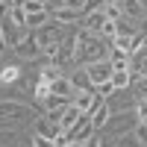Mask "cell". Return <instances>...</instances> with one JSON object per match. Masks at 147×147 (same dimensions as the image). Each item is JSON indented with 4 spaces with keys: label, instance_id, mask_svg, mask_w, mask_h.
<instances>
[{
    "label": "cell",
    "instance_id": "31",
    "mask_svg": "<svg viewBox=\"0 0 147 147\" xmlns=\"http://www.w3.org/2000/svg\"><path fill=\"white\" fill-rule=\"evenodd\" d=\"M82 3H85V0H65L68 9H80V12H82Z\"/></svg>",
    "mask_w": 147,
    "mask_h": 147
},
{
    "label": "cell",
    "instance_id": "23",
    "mask_svg": "<svg viewBox=\"0 0 147 147\" xmlns=\"http://www.w3.org/2000/svg\"><path fill=\"white\" fill-rule=\"evenodd\" d=\"M24 12H27V15H32V12H47L44 0H27V3H24Z\"/></svg>",
    "mask_w": 147,
    "mask_h": 147
},
{
    "label": "cell",
    "instance_id": "14",
    "mask_svg": "<svg viewBox=\"0 0 147 147\" xmlns=\"http://www.w3.org/2000/svg\"><path fill=\"white\" fill-rule=\"evenodd\" d=\"M112 82H115V88H118V91H124L127 85L132 82V74H129V68H115V71H112Z\"/></svg>",
    "mask_w": 147,
    "mask_h": 147
},
{
    "label": "cell",
    "instance_id": "19",
    "mask_svg": "<svg viewBox=\"0 0 147 147\" xmlns=\"http://www.w3.org/2000/svg\"><path fill=\"white\" fill-rule=\"evenodd\" d=\"M103 15L109 21H121V18H124V9H121V3H106L103 6Z\"/></svg>",
    "mask_w": 147,
    "mask_h": 147
},
{
    "label": "cell",
    "instance_id": "15",
    "mask_svg": "<svg viewBox=\"0 0 147 147\" xmlns=\"http://www.w3.org/2000/svg\"><path fill=\"white\" fill-rule=\"evenodd\" d=\"M44 24H50V12H32V15H27V30H41Z\"/></svg>",
    "mask_w": 147,
    "mask_h": 147
},
{
    "label": "cell",
    "instance_id": "12",
    "mask_svg": "<svg viewBox=\"0 0 147 147\" xmlns=\"http://www.w3.org/2000/svg\"><path fill=\"white\" fill-rule=\"evenodd\" d=\"M94 132H97V129H94V124H91V118L85 115V118L80 121V124H77V127H74V129L68 132V136H71V141H88V138L94 136Z\"/></svg>",
    "mask_w": 147,
    "mask_h": 147
},
{
    "label": "cell",
    "instance_id": "18",
    "mask_svg": "<svg viewBox=\"0 0 147 147\" xmlns=\"http://www.w3.org/2000/svg\"><path fill=\"white\" fill-rule=\"evenodd\" d=\"M41 103L47 106V112H50V109H65V106H68L71 100H65V97H56V94H47Z\"/></svg>",
    "mask_w": 147,
    "mask_h": 147
},
{
    "label": "cell",
    "instance_id": "21",
    "mask_svg": "<svg viewBox=\"0 0 147 147\" xmlns=\"http://www.w3.org/2000/svg\"><path fill=\"white\" fill-rule=\"evenodd\" d=\"M71 82H74V88H77V91H80V88H94V85L88 82V77H85V71H80L77 77H71Z\"/></svg>",
    "mask_w": 147,
    "mask_h": 147
},
{
    "label": "cell",
    "instance_id": "11",
    "mask_svg": "<svg viewBox=\"0 0 147 147\" xmlns=\"http://www.w3.org/2000/svg\"><path fill=\"white\" fill-rule=\"evenodd\" d=\"M74 82H71V77H56L53 82H50V94H56V97H65V100H74Z\"/></svg>",
    "mask_w": 147,
    "mask_h": 147
},
{
    "label": "cell",
    "instance_id": "32",
    "mask_svg": "<svg viewBox=\"0 0 147 147\" xmlns=\"http://www.w3.org/2000/svg\"><path fill=\"white\" fill-rule=\"evenodd\" d=\"M15 112H21L18 106H0V115H15Z\"/></svg>",
    "mask_w": 147,
    "mask_h": 147
},
{
    "label": "cell",
    "instance_id": "5",
    "mask_svg": "<svg viewBox=\"0 0 147 147\" xmlns=\"http://www.w3.org/2000/svg\"><path fill=\"white\" fill-rule=\"evenodd\" d=\"M97 103H103V100H97V97H94V88H80V91H74V106H77L80 112L91 115V109H94Z\"/></svg>",
    "mask_w": 147,
    "mask_h": 147
},
{
    "label": "cell",
    "instance_id": "29",
    "mask_svg": "<svg viewBox=\"0 0 147 147\" xmlns=\"http://www.w3.org/2000/svg\"><path fill=\"white\" fill-rule=\"evenodd\" d=\"M65 6V0H44V9L47 12H56V9H62Z\"/></svg>",
    "mask_w": 147,
    "mask_h": 147
},
{
    "label": "cell",
    "instance_id": "25",
    "mask_svg": "<svg viewBox=\"0 0 147 147\" xmlns=\"http://www.w3.org/2000/svg\"><path fill=\"white\" fill-rule=\"evenodd\" d=\"M115 147H144V144H141L136 136H124V138H118V144H115Z\"/></svg>",
    "mask_w": 147,
    "mask_h": 147
},
{
    "label": "cell",
    "instance_id": "27",
    "mask_svg": "<svg viewBox=\"0 0 147 147\" xmlns=\"http://www.w3.org/2000/svg\"><path fill=\"white\" fill-rule=\"evenodd\" d=\"M47 94H50V82H44V80H38V85H35V97H38V100H44Z\"/></svg>",
    "mask_w": 147,
    "mask_h": 147
},
{
    "label": "cell",
    "instance_id": "7",
    "mask_svg": "<svg viewBox=\"0 0 147 147\" xmlns=\"http://www.w3.org/2000/svg\"><path fill=\"white\" fill-rule=\"evenodd\" d=\"M35 132H38V136H44V138H53V141H56V138L62 136L65 129L59 127L56 121H50V118L44 115V118H38V121H35Z\"/></svg>",
    "mask_w": 147,
    "mask_h": 147
},
{
    "label": "cell",
    "instance_id": "3",
    "mask_svg": "<svg viewBox=\"0 0 147 147\" xmlns=\"http://www.w3.org/2000/svg\"><path fill=\"white\" fill-rule=\"evenodd\" d=\"M82 71H85V77H88V82H91V85H100V82H106V80H112L115 65H112V59L106 56V59H97V62L85 65Z\"/></svg>",
    "mask_w": 147,
    "mask_h": 147
},
{
    "label": "cell",
    "instance_id": "17",
    "mask_svg": "<svg viewBox=\"0 0 147 147\" xmlns=\"http://www.w3.org/2000/svg\"><path fill=\"white\" fill-rule=\"evenodd\" d=\"M118 88H115V82L112 80H106V82H100V85H94V97L97 100H106V97H112Z\"/></svg>",
    "mask_w": 147,
    "mask_h": 147
},
{
    "label": "cell",
    "instance_id": "34",
    "mask_svg": "<svg viewBox=\"0 0 147 147\" xmlns=\"http://www.w3.org/2000/svg\"><path fill=\"white\" fill-rule=\"evenodd\" d=\"M65 147H82V141H68Z\"/></svg>",
    "mask_w": 147,
    "mask_h": 147
},
{
    "label": "cell",
    "instance_id": "24",
    "mask_svg": "<svg viewBox=\"0 0 147 147\" xmlns=\"http://www.w3.org/2000/svg\"><path fill=\"white\" fill-rule=\"evenodd\" d=\"M132 136H136V138H138V141L147 147V124H141V121H138V124L132 127Z\"/></svg>",
    "mask_w": 147,
    "mask_h": 147
},
{
    "label": "cell",
    "instance_id": "1",
    "mask_svg": "<svg viewBox=\"0 0 147 147\" xmlns=\"http://www.w3.org/2000/svg\"><path fill=\"white\" fill-rule=\"evenodd\" d=\"M106 56H109V47H103V35H91L85 30L77 32V53H74V62L91 65V62L106 59Z\"/></svg>",
    "mask_w": 147,
    "mask_h": 147
},
{
    "label": "cell",
    "instance_id": "36",
    "mask_svg": "<svg viewBox=\"0 0 147 147\" xmlns=\"http://www.w3.org/2000/svg\"><path fill=\"white\" fill-rule=\"evenodd\" d=\"M106 3H121V0H106Z\"/></svg>",
    "mask_w": 147,
    "mask_h": 147
},
{
    "label": "cell",
    "instance_id": "10",
    "mask_svg": "<svg viewBox=\"0 0 147 147\" xmlns=\"http://www.w3.org/2000/svg\"><path fill=\"white\" fill-rule=\"evenodd\" d=\"M50 18H53L56 24H62V27H68V24H82V12H80V9H68V6H62V9L50 12Z\"/></svg>",
    "mask_w": 147,
    "mask_h": 147
},
{
    "label": "cell",
    "instance_id": "8",
    "mask_svg": "<svg viewBox=\"0 0 147 147\" xmlns=\"http://www.w3.org/2000/svg\"><path fill=\"white\" fill-rule=\"evenodd\" d=\"M88 118H91V124H94V129L100 132V129H103V127L109 124V121H112V109H109V103L103 100V103H97V106L91 109V115H88Z\"/></svg>",
    "mask_w": 147,
    "mask_h": 147
},
{
    "label": "cell",
    "instance_id": "13",
    "mask_svg": "<svg viewBox=\"0 0 147 147\" xmlns=\"http://www.w3.org/2000/svg\"><path fill=\"white\" fill-rule=\"evenodd\" d=\"M121 9H124V15H127V18H132V21L141 18L144 12H147L141 0H121Z\"/></svg>",
    "mask_w": 147,
    "mask_h": 147
},
{
    "label": "cell",
    "instance_id": "20",
    "mask_svg": "<svg viewBox=\"0 0 147 147\" xmlns=\"http://www.w3.org/2000/svg\"><path fill=\"white\" fill-rule=\"evenodd\" d=\"M9 18L15 21L18 27H24V30H27V12H24V6H12V9H9Z\"/></svg>",
    "mask_w": 147,
    "mask_h": 147
},
{
    "label": "cell",
    "instance_id": "9",
    "mask_svg": "<svg viewBox=\"0 0 147 147\" xmlns=\"http://www.w3.org/2000/svg\"><path fill=\"white\" fill-rule=\"evenodd\" d=\"M106 21H109V18L103 15V9H100V12H88V15H82V30L91 32V35H100V30H103Z\"/></svg>",
    "mask_w": 147,
    "mask_h": 147
},
{
    "label": "cell",
    "instance_id": "6",
    "mask_svg": "<svg viewBox=\"0 0 147 147\" xmlns=\"http://www.w3.org/2000/svg\"><path fill=\"white\" fill-rule=\"evenodd\" d=\"M82 118H85V112H80V109L74 106V100H71V103L65 106V112H62V118H59V127H62L65 132H71V129L77 127V124H80Z\"/></svg>",
    "mask_w": 147,
    "mask_h": 147
},
{
    "label": "cell",
    "instance_id": "4",
    "mask_svg": "<svg viewBox=\"0 0 147 147\" xmlns=\"http://www.w3.org/2000/svg\"><path fill=\"white\" fill-rule=\"evenodd\" d=\"M35 38H38V44H41V50H44V47H50V44H62V41H65V32H62V24H56V21L50 18V24H44L41 30H35Z\"/></svg>",
    "mask_w": 147,
    "mask_h": 147
},
{
    "label": "cell",
    "instance_id": "16",
    "mask_svg": "<svg viewBox=\"0 0 147 147\" xmlns=\"http://www.w3.org/2000/svg\"><path fill=\"white\" fill-rule=\"evenodd\" d=\"M138 32V27H136V24H132V18H121V21H115V35H127V38H129V35H136Z\"/></svg>",
    "mask_w": 147,
    "mask_h": 147
},
{
    "label": "cell",
    "instance_id": "30",
    "mask_svg": "<svg viewBox=\"0 0 147 147\" xmlns=\"http://www.w3.org/2000/svg\"><path fill=\"white\" fill-rule=\"evenodd\" d=\"M82 147H103V138H100V136L94 132V136H91L88 141H82Z\"/></svg>",
    "mask_w": 147,
    "mask_h": 147
},
{
    "label": "cell",
    "instance_id": "35",
    "mask_svg": "<svg viewBox=\"0 0 147 147\" xmlns=\"http://www.w3.org/2000/svg\"><path fill=\"white\" fill-rule=\"evenodd\" d=\"M6 47V38H3V30H0V50H3Z\"/></svg>",
    "mask_w": 147,
    "mask_h": 147
},
{
    "label": "cell",
    "instance_id": "33",
    "mask_svg": "<svg viewBox=\"0 0 147 147\" xmlns=\"http://www.w3.org/2000/svg\"><path fill=\"white\" fill-rule=\"evenodd\" d=\"M12 3H15V0H0V6H6V9H12Z\"/></svg>",
    "mask_w": 147,
    "mask_h": 147
},
{
    "label": "cell",
    "instance_id": "22",
    "mask_svg": "<svg viewBox=\"0 0 147 147\" xmlns=\"http://www.w3.org/2000/svg\"><path fill=\"white\" fill-rule=\"evenodd\" d=\"M106 6V0H85L82 3V15H88V12H100Z\"/></svg>",
    "mask_w": 147,
    "mask_h": 147
},
{
    "label": "cell",
    "instance_id": "28",
    "mask_svg": "<svg viewBox=\"0 0 147 147\" xmlns=\"http://www.w3.org/2000/svg\"><path fill=\"white\" fill-rule=\"evenodd\" d=\"M32 147H56V144H53V138H44V136L35 132V136H32Z\"/></svg>",
    "mask_w": 147,
    "mask_h": 147
},
{
    "label": "cell",
    "instance_id": "2",
    "mask_svg": "<svg viewBox=\"0 0 147 147\" xmlns=\"http://www.w3.org/2000/svg\"><path fill=\"white\" fill-rule=\"evenodd\" d=\"M12 53H15L18 59H24V62H27V59H30V62H32V59H38V56H41V44H38V38H35V32L27 30V32L21 35V41L12 47Z\"/></svg>",
    "mask_w": 147,
    "mask_h": 147
},
{
    "label": "cell",
    "instance_id": "26",
    "mask_svg": "<svg viewBox=\"0 0 147 147\" xmlns=\"http://www.w3.org/2000/svg\"><path fill=\"white\" fill-rule=\"evenodd\" d=\"M100 35H103L106 41H112V38H115V21H106L103 30H100Z\"/></svg>",
    "mask_w": 147,
    "mask_h": 147
}]
</instances>
